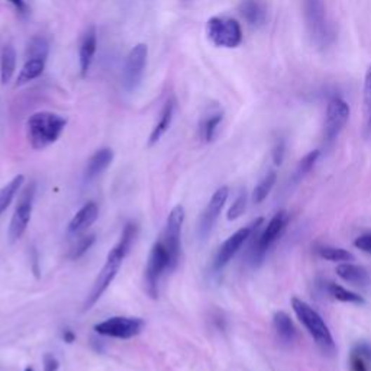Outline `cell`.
<instances>
[{
  "label": "cell",
  "mask_w": 371,
  "mask_h": 371,
  "mask_svg": "<svg viewBox=\"0 0 371 371\" xmlns=\"http://www.w3.org/2000/svg\"><path fill=\"white\" fill-rule=\"evenodd\" d=\"M65 126H67V119L58 114L48 111L35 112L27 122L31 147L34 149H43L53 145L61 137Z\"/></svg>",
  "instance_id": "1"
},
{
  "label": "cell",
  "mask_w": 371,
  "mask_h": 371,
  "mask_svg": "<svg viewBox=\"0 0 371 371\" xmlns=\"http://www.w3.org/2000/svg\"><path fill=\"white\" fill-rule=\"evenodd\" d=\"M292 308L297 316V319L302 322V325L306 328L309 335L313 338L318 346H321L325 353L334 351L335 344L332 334L322 319V316L311 308L306 302H303L299 297L292 299Z\"/></svg>",
  "instance_id": "2"
},
{
  "label": "cell",
  "mask_w": 371,
  "mask_h": 371,
  "mask_svg": "<svg viewBox=\"0 0 371 371\" xmlns=\"http://www.w3.org/2000/svg\"><path fill=\"white\" fill-rule=\"evenodd\" d=\"M206 36L215 47L236 48L243 42V29L234 18L213 16L206 24Z\"/></svg>",
  "instance_id": "3"
},
{
  "label": "cell",
  "mask_w": 371,
  "mask_h": 371,
  "mask_svg": "<svg viewBox=\"0 0 371 371\" xmlns=\"http://www.w3.org/2000/svg\"><path fill=\"white\" fill-rule=\"evenodd\" d=\"M303 13L312 41L318 47H328L332 39L330 22L322 0H303Z\"/></svg>",
  "instance_id": "4"
},
{
  "label": "cell",
  "mask_w": 371,
  "mask_h": 371,
  "mask_svg": "<svg viewBox=\"0 0 371 371\" xmlns=\"http://www.w3.org/2000/svg\"><path fill=\"white\" fill-rule=\"evenodd\" d=\"M166 271H171L170 257H168V252H167L163 241L161 239H158V241H156L154 245H152V248H151L147 269H145L147 292L152 299H156L158 296L160 280Z\"/></svg>",
  "instance_id": "5"
},
{
  "label": "cell",
  "mask_w": 371,
  "mask_h": 371,
  "mask_svg": "<svg viewBox=\"0 0 371 371\" xmlns=\"http://www.w3.org/2000/svg\"><path fill=\"white\" fill-rule=\"evenodd\" d=\"M184 208L182 205L174 206L167 217L166 229L163 234L161 241L168 252L171 271L177 267L182 248V228L184 222Z\"/></svg>",
  "instance_id": "6"
},
{
  "label": "cell",
  "mask_w": 371,
  "mask_h": 371,
  "mask_svg": "<svg viewBox=\"0 0 371 371\" xmlns=\"http://www.w3.org/2000/svg\"><path fill=\"white\" fill-rule=\"evenodd\" d=\"M35 191H36L35 182H31L24 190L20 191L19 201H18V205L15 208V212L12 215V220H11V225H9L11 243L18 241V239L25 234V231L31 222Z\"/></svg>",
  "instance_id": "7"
},
{
  "label": "cell",
  "mask_w": 371,
  "mask_h": 371,
  "mask_svg": "<svg viewBox=\"0 0 371 371\" xmlns=\"http://www.w3.org/2000/svg\"><path fill=\"white\" fill-rule=\"evenodd\" d=\"M123 259H125V257L122 254H119L115 248H112L111 252L107 254L106 263H104L103 269L100 270L99 276L96 277L89 296H87V300L84 303V311L92 309L97 303V300L102 297V295L107 290V288L112 285V281L115 280Z\"/></svg>",
  "instance_id": "8"
},
{
  "label": "cell",
  "mask_w": 371,
  "mask_h": 371,
  "mask_svg": "<svg viewBox=\"0 0 371 371\" xmlns=\"http://www.w3.org/2000/svg\"><path fill=\"white\" fill-rule=\"evenodd\" d=\"M147 60H148V47L145 43H137V46L126 55L122 70V84L126 92L133 93L140 87L145 73Z\"/></svg>",
  "instance_id": "9"
},
{
  "label": "cell",
  "mask_w": 371,
  "mask_h": 371,
  "mask_svg": "<svg viewBox=\"0 0 371 371\" xmlns=\"http://www.w3.org/2000/svg\"><path fill=\"white\" fill-rule=\"evenodd\" d=\"M144 321L140 318L114 316L95 325V331L103 337L129 339L140 335L144 330Z\"/></svg>",
  "instance_id": "10"
},
{
  "label": "cell",
  "mask_w": 371,
  "mask_h": 371,
  "mask_svg": "<svg viewBox=\"0 0 371 371\" xmlns=\"http://www.w3.org/2000/svg\"><path fill=\"white\" fill-rule=\"evenodd\" d=\"M288 222L289 216L286 212H278L273 216V220L269 222L264 232L258 236L257 243H254V250H251V259L254 264H258L263 261L269 248L277 241L283 231L286 229Z\"/></svg>",
  "instance_id": "11"
},
{
  "label": "cell",
  "mask_w": 371,
  "mask_h": 371,
  "mask_svg": "<svg viewBox=\"0 0 371 371\" xmlns=\"http://www.w3.org/2000/svg\"><path fill=\"white\" fill-rule=\"evenodd\" d=\"M350 106L341 97H332L326 106L325 118V141L332 142L338 138L341 130L345 128L348 119H350Z\"/></svg>",
  "instance_id": "12"
},
{
  "label": "cell",
  "mask_w": 371,
  "mask_h": 371,
  "mask_svg": "<svg viewBox=\"0 0 371 371\" xmlns=\"http://www.w3.org/2000/svg\"><path fill=\"white\" fill-rule=\"evenodd\" d=\"M261 224H263V217H258V220L251 227L241 228L239 231H236L234 235H231L227 241L220 247V250H217L215 261H213V269L222 270L234 258V255L239 251V248L244 245V243L251 236V234L255 231V228Z\"/></svg>",
  "instance_id": "13"
},
{
  "label": "cell",
  "mask_w": 371,
  "mask_h": 371,
  "mask_svg": "<svg viewBox=\"0 0 371 371\" xmlns=\"http://www.w3.org/2000/svg\"><path fill=\"white\" fill-rule=\"evenodd\" d=\"M228 196H229L228 186H222L213 193V196L210 198L205 212L201 216V221H199V229L198 231H199L201 239H206L210 235V232H212V229L217 221V217H220V215H221V212H222V209L228 201Z\"/></svg>",
  "instance_id": "14"
},
{
  "label": "cell",
  "mask_w": 371,
  "mask_h": 371,
  "mask_svg": "<svg viewBox=\"0 0 371 371\" xmlns=\"http://www.w3.org/2000/svg\"><path fill=\"white\" fill-rule=\"evenodd\" d=\"M97 48V34L95 27H89L81 36L80 47H79V65H80V76L84 79L90 72V67L95 60Z\"/></svg>",
  "instance_id": "15"
},
{
  "label": "cell",
  "mask_w": 371,
  "mask_h": 371,
  "mask_svg": "<svg viewBox=\"0 0 371 371\" xmlns=\"http://www.w3.org/2000/svg\"><path fill=\"white\" fill-rule=\"evenodd\" d=\"M99 216V208L95 202L86 203L74 216L69 224V234L70 235H79L83 231H86L89 227H92Z\"/></svg>",
  "instance_id": "16"
},
{
  "label": "cell",
  "mask_w": 371,
  "mask_h": 371,
  "mask_svg": "<svg viewBox=\"0 0 371 371\" xmlns=\"http://www.w3.org/2000/svg\"><path fill=\"white\" fill-rule=\"evenodd\" d=\"M114 160V151L111 148H100L90 157L84 170V180L93 182L96 177L111 166Z\"/></svg>",
  "instance_id": "17"
},
{
  "label": "cell",
  "mask_w": 371,
  "mask_h": 371,
  "mask_svg": "<svg viewBox=\"0 0 371 371\" xmlns=\"http://www.w3.org/2000/svg\"><path fill=\"white\" fill-rule=\"evenodd\" d=\"M239 12L250 27H263L267 20V9L261 0H243Z\"/></svg>",
  "instance_id": "18"
},
{
  "label": "cell",
  "mask_w": 371,
  "mask_h": 371,
  "mask_svg": "<svg viewBox=\"0 0 371 371\" xmlns=\"http://www.w3.org/2000/svg\"><path fill=\"white\" fill-rule=\"evenodd\" d=\"M174 109H176V100L168 99L163 107L158 122L156 123L154 128H152L151 134H149V140H148L149 147L156 145L164 137L167 130L170 129L173 118H174Z\"/></svg>",
  "instance_id": "19"
},
{
  "label": "cell",
  "mask_w": 371,
  "mask_h": 371,
  "mask_svg": "<svg viewBox=\"0 0 371 371\" xmlns=\"http://www.w3.org/2000/svg\"><path fill=\"white\" fill-rule=\"evenodd\" d=\"M350 371H371V345L368 342H357L348 360Z\"/></svg>",
  "instance_id": "20"
},
{
  "label": "cell",
  "mask_w": 371,
  "mask_h": 371,
  "mask_svg": "<svg viewBox=\"0 0 371 371\" xmlns=\"http://www.w3.org/2000/svg\"><path fill=\"white\" fill-rule=\"evenodd\" d=\"M274 331L283 344H292L296 339L297 331L293 321L286 312H276L273 318Z\"/></svg>",
  "instance_id": "21"
},
{
  "label": "cell",
  "mask_w": 371,
  "mask_h": 371,
  "mask_svg": "<svg viewBox=\"0 0 371 371\" xmlns=\"http://www.w3.org/2000/svg\"><path fill=\"white\" fill-rule=\"evenodd\" d=\"M337 274L346 283H350V285L354 286H367L370 283V274L368 271L361 267V266H356L351 263H344L339 264L337 267Z\"/></svg>",
  "instance_id": "22"
},
{
  "label": "cell",
  "mask_w": 371,
  "mask_h": 371,
  "mask_svg": "<svg viewBox=\"0 0 371 371\" xmlns=\"http://www.w3.org/2000/svg\"><path fill=\"white\" fill-rule=\"evenodd\" d=\"M46 62L47 60L42 58H27L24 67L20 69L18 79H16V87L18 86H24L39 76H42L43 70H46Z\"/></svg>",
  "instance_id": "23"
},
{
  "label": "cell",
  "mask_w": 371,
  "mask_h": 371,
  "mask_svg": "<svg viewBox=\"0 0 371 371\" xmlns=\"http://www.w3.org/2000/svg\"><path fill=\"white\" fill-rule=\"evenodd\" d=\"M16 70V53L12 46H4L0 50V81L2 84H8Z\"/></svg>",
  "instance_id": "24"
},
{
  "label": "cell",
  "mask_w": 371,
  "mask_h": 371,
  "mask_svg": "<svg viewBox=\"0 0 371 371\" xmlns=\"http://www.w3.org/2000/svg\"><path fill=\"white\" fill-rule=\"evenodd\" d=\"M24 182H25V177L22 176V174H19V176L12 179L2 190H0V215H2L9 208V205L12 203L13 198L20 190Z\"/></svg>",
  "instance_id": "25"
},
{
  "label": "cell",
  "mask_w": 371,
  "mask_h": 371,
  "mask_svg": "<svg viewBox=\"0 0 371 371\" xmlns=\"http://www.w3.org/2000/svg\"><path fill=\"white\" fill-rule=\"evenodd\" d=\"M224 119V114L222 112H215L208 115L206 118L202 119L201 122V138L205 142H212L215 135H216V130L220 128L221 122Z\"/></svg>",
  "instance_id": "26"
},
{
  "label": "cell",
  "mask_w": 371,
  "mask_h": 371,
  "mask_svg": "<svg viewBox=\"0 0 371 371\" xmlns=\"http://www.w3.org/2000/svg\"><path fill=\"white\" fill-rule=\"evenodd\" d=\"M276 180H277V174L273 170L266 174L263 180H259V183L255 186L254 193H252L254 203H263L267 199V196L270 194L271 189L276 184Z\"/></svg>",
  "instance_id": "27"
},
{
  "label": "cell",
  "mask_w": 371,
  "mask_h": 371,
  "mask_svg": "<svg viewBox=\"0 0 371 371\" xmlns=\"http://www.w3.org/2000/svg\"><path fill=\"white\" fill-rule=\"evenodd\" d=\"M319 156H321V151L319 149H313V151L309 152V154H306L299 161V164L296 167V171H295V176H293V182L295 183L303 180L304 177L308 176V174L312 171V168L315 167Z\"/></svg>",
  "instance_id": "28"
},
{
  "label": "cell",
  "mask_w": 371,
  "mask_h": 371,
  "mask_svg": "<svg viewBox=\"0 0 371 371\" xmlns=\"http://www.w3.org/2000/svg\"><path fill=\"white\" fill-rule=\"evenodd\" d=\"M328 292H330V295L334 299H337L339 302L364 304V299L360 295H357V293H354L351 290H346L345 288H342L339 285H335V283H330V285H328Z\"/></svg>",
  "instance_id": "29"
},
{
  "label": "cell",
  "mask_w": 371,
  "mask_h": 371,
  "mask_svg": "<svg viewBox=\"0 0 371 371\" xmlns=\"http://www.w3.org/2000/svg\"><path fill=\"white\" fill-rule=\"evenodd\" d=\"M318 254L321 258H325L332 263H339V261H354V255L344 248L337 247H321L318 248Z\"/></svg>",
  "instance_id": "30"
},
{
  "label": "cell",
  "mask_w": 371,
  "mask_h": 371,
  "mask_svg": "<svg viewBox=\"0 0 371 371\" xmlns=\"http://www.w3.org/2000/svg\"><path fill=\"white\" fill-rule=\"evenodd\" d=\"M48 53H50V47H48V42L38 36L34 38L29 46H28V53H27V58H42V60H47L48 58Z\"/></svg>",
  "instance_id": "31"
},
{
  "label": "cell",
  "mask_w": 371,
  "mask_h": 371,
  "mask_svg": "<svg viewBox=\"0 0 371 371\" xmlns=\"http://www.w3.org/2000/svg\"><path fill=\"white\" fill-rule=\"evenodd\" d=\"M364 109H365L367 133L371 135V65L365 73V80H364Z\"/></svg>",
  "instance_id": "32"
},
{
  "label": "cell",
  "mask_w": 371,
  "mask_h": 371,
  "mask_svg": "<svg viewBox=\"0 0 371 371\" xmlns=\"http://www.w3.org/2000/svg\"><path fill=\"white\" fill-rule=\"evenodd\" d=\"M247 202H248V194H247L245 190H241V191H239V194L236 196V199L234 201L232 206H231L229 210H228V215H227L228 220H229V221H235V220H238V217L241 216V215L245 212Z\"/></svg>",
  "instance_id": "33"
},
{
  "label": "cell",
  "mask_w": 371,
  "mask_h": 371,
  "mask_svg": "<svg viewBox=\"0 0 371 371\" xmlns=\"http://www.w3.org/2000/svg\"><path fill=\"white\" fill-rule=\"evenodd\" d=\"M96 241V236L95 235H87V236H83L80 238L77 244L73 247L72 252H70V258L72 259H77L80 257H83L87 251L90 250V247L95 244Z\"/></svg>",
  "instance_id": "34"
},
{
  "label": "cell",
  "mask_w": 371,
  "mask_h": 371,
  "mask_svg": "<svg viewBox=\"0 0 371 371\" xmlns=\"http://www.w3.org/2000/svg\"><path fill=\"white\" fill-rule=\"evenodd\" d=\"M354 245H356L358 250L371 254V234H367V235H361V236H358V238L356 239V241H354Z\"/></svg>",
  "instance_id": "35"
},
{
  "label": "cell",
  "mask_w": 371,
  "mask_h": 371,
  "mask_svg": "<svg viewBox=\"0 0 371 371\" xmlns=\"http://www.w3.org/2000/svg\"><path fill=\"white\" fill-rule=\"evenodd\" d=\"M43 371H58L60 361L54 354H46L43 356Z\"/></svg>",
  "instance_id": "36"
},
{
  "label": "cell",
  "mask_w": 371,
  "mask_h": 371,
  "mask_svg": "<svg viewBox=\"0 0 371 371\" xmlns=\"http://www.w3.org/2000/svg\"><path fill=\"white\" fill-rule=\"evenodd\" d=\"M283 157H285V144L283 142H278L274 148V152H273V158H274V163L277 166H280L283 163Z\"/></svg>",
  "instance_id": "37"
},
{
  "label": "cell",
  "mask_w": 371,
  "mask_h": 371,
  "mask_svg": "<svg viewBox=\"0 0 371 371\" xmlns=\"http://www.w3.org/2000/svg\"><path fill=\"white\" fill-rule=\"evenodd\" d=\"M8 2L22 15H25L28 12V6L25 4V0H8Z\"/></svg>",
  "instance_id": "38"
},
{
  "label": "cell",
  "mask_w": 371,
  "mask_h": 371,
  "mask_svg": "<svg viewBox=\"0 0 371 371\" xmlns=\"http://www.w3.org/2000/svg\"><path fill=\"white\" fill-rule=\"evenodd\" d=\"M62 339L67 344H73L76 341V334L72 330H64L62 331Z\"/></svg>",
  "instance_id": "39"
},
{
  "label": "cell",
  "mask_w": 371,
  "mask_h": 371,
  "mask_svg": "<svg viewBox=\"0 0 371 371\" xmlns=\"http://www.w3.org/2000/svg\"><path fill=\"white\" fill-rule=\"evenodd\" d=\"M25 371H34V368H32V367H27Z\"/></svg>",
  "instance_id": "40"
}]
</instances>
